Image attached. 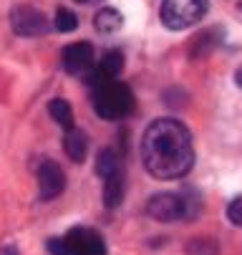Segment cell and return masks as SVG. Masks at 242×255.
<instances>
[{
    "label": "cell",
    "mask_w": 242,
    "mask_h": 255,
    "mask_svg": "<svg viewBox=\"0 0 242 255\" xmlns=\"http://www.w3.org/2000/svg\"><path fill=\"white\" fill-rule=\"evenodd\" d=\"M124 25V15L116 10V8H101L96 15H93V28L103 35H111L116 33L119 28Z\"/></svg>",
    "instance_id": "12"
},
{
    "label": "cell",
    "mask_w": 242,
    "mask_h": 255,
    "mask_svg": "<svg viewBox=\"0 0 242 255\" xmlns=\"http://www.w3.org/2000/svg\"><path fill=\"white\" fill-rule=\"evenodd\" d=\"M63 149H66L68 159L76 162V164H81V162L86 159V154H88V136L76 127L74 131H68V134L63 136Z\"/></svg>",
    "instance_id": "10"
},
{
    "label": "cell",
    "mask_w": 242,
    "mask_h": 255,
    "mask_svg": "<svg viewBox=\"0 0 242 255\" xmlns=\"http://www.w3.org/2000/svg\"><path fill=\"white\" fill-rule=\"evenodd\" d=\"M199 207H202V202L194 190L161 192L147 202V215L157 223H177V220H192V217H197Z\"/></svg>",
    "instance_id": "2"
},
{
    "label": "cell",
    "mask_w": 242,
    "mask_h": 255,
    "mask_svg": "<svg viewBox=\"0 0 242 255\" xmlns=\"http://www.w3.org/2000/svg\"><path fill=\"white\" fill-rule=\"evenodd\" d=\"M189 255H217V245L212 240H192Z\"/></svg>",
    "instance_id": "17"
},
{
    "label": "cell",
    "mask_w": 242,
    "mask_h": 255,
    "mask_svg": "<svg viewBox=\"0 0 242 255\" xmlns=\"http://www.w3.org/2000/svg\"><path fill=\"white\" fill-rule=\"evenodd\" d=\"M66 190V174L53 159H43L38 164V197L53 200Z\"/></svg>",
    "instance_id": "8"
},
{
    "label": "cell",
    "mask_w": 242,
    "mask_h": 255,
    "mask_svg": "<svg viewBox=\"0 0 242 255\" xmlns=\"http://www.w3.org/2000/svg\"><path fill=\"white\" fill-rule=\"evenodd\" d=\"M61 63H63V71L71 76H79V74H88L93 68V46L88 41H81V43H68L61 53Z\"/></svg>",
    "instance_id": "7"
},
{
    "label": "cell",
    "mask_w": 242,
    "mask_h": 255,
    "mask_svg": "<svg viewBox=\"0 0 242 255\" xmlns=\"http://www.w3.org/2000/svg\"><path fill=\"white\" fill-rule=\"evenodd\" d=\"M0 255H20L15 248H3V250H0Z\"/></svg>",
    "instance_id": "20"
},
{
    "label": "cell",
    "mask_w": 242,
    "mask_h": 255,
    "mask_svg": "<svg viewBox=\"0 0 242 255\" xmlns=\"http://www.w3.org/2000/svg\"><path fill=\"white\" fill-rule=\"evenodd\" d=\"M207 10L210 0H161V23L169 30H184L197 25Z\"/></svg>",
    "instance_id": "4"
},
{
    "label": "cell",
    "mask_w": 242,
    "mask_h": 255,
    "mask_svg": "<svg viewBox=\"0 0 242 255\" xmlns=\"http://www.w3.org/2000/svg\"><path fill=\"white\" fill-rule=\"evenodd\" d=\"M81 3H83V0H81Z\"/></svg>",
    "instance_id": "22"
},
{
    "label": "cell",
    "mask_w": 242,
    "mask_h": 255,
    "mask_svg": "<svg viewBox=\"0 0 242 255\" xmlns=\"http://www.w3.org/2000/svg\"><path fill=\"white\" fill-rule=\"evenodd\" d=\"M144 169L164 182L179 179L194 167V147L189 129L177 119H157L142 139Z\"/></svg>",
    "instance_id": "1"
},
{
    "label": "cell",
    "mask_w": 242,
    "mask_h": 255,
    "mask_svg": "<svg viewBox=\"0 0 242 255\" xmlns=\"http://www.w3.org/2000/svg\"><path fill=\"white\" fill-rule=\"evenodd\" d=\"M93 109L101 119L106 122H121L134 112V94L126 84L111 81L93 89Z\"/></svg>",
    "instance_id": "3"
},
{
    "label": "cell",
    "mask_w": 242,
    "mask_h": 255,
    "mask_svg": "<svg viewBox=\"0 0 242 255\" xmlns=\"http://www.w3.org/2000/svg\"><path fill=\"white\" fill-rule=\"evenodd\" d=\"M63 243L68 255H106V243L91 228H71Z\"/></svg>",
    "instance_id": "5"
},
{
    "label": "cell",
    "mask_w": 242,
    "mask_h": 255,
    "mask_svg": "<svg viewBox=\"0 0 242 255\" xmlns=\"http://www.w3.org/2000/svg\"><path fill=\"white\" fill-rule=\"evenodd\" d=\"M48 112H51L53 122H58V127H63L66 134L76 129V124H74V109H71V104H68L66 99H53L48 104Z\"/></svg>",
    "instance_id": "13"
},
{
    "label": "cell",
    "mask_w": 242,
    "mask_h": 255,
    "mask_svg": "<svg viewBox=\"0 0 242 255\" xmlns=\"http://www.w3.org/2000/svg\"><path fill=\"white\" fill-rule=\"evenodd\" d=\"M235 84H237V86L242 89V66L237 68V74H235Z\"/></svg>",
    "instance_id": "21"
},
{
    "label": "cell",
    "mask_w": 242,
    "mask_h": 255,
    "mask_svg": "<svg viewBox=\"0 0 242 255\" xmlns=\"http://www.w3.org/2000/svg\"><path fill=\"white\" fill-rule=\"evenodd\" d=\"M53 28L61 30V33H71L79 28V18L74 10H68V8H58L56 18H53Z\"/></svg>",
    "instance_id": "16"
},
{
    "label": "cell",
    "mask_w": 242,
    "mask_h": 255,
    "mask_svg": "<svg viewBox=\"0 0 242 255\" xmlns=\"http://www.w3.org/2000/svg\"><path fill=\"white\" fill-rule=\"evenodd\" d=\"M121 68H124V56H121L119 51H111V53H106V56H103V58L88 71L86 84H88L91 89H98V86H103V84H111V81L119 79Z\"/></svg>",
    "instance_id": "9"
},
{
    "label": "cell",
    "mask_w": 242,
    "mask_h": 255,
    "mask_svg": "<svg viewBox=\"0 0 242 255\" xmlns=\"http://www.w3.org/2000/svg\"><path fill=\"white\" fill-rule=\"evenodd\" d=\"M227 217H230V223H235V225L242 228V195H237V197L230 202V207H227Z\"/></svg>",
    "instance_id": "18"
},
{
    "label": "cell",
    "mask_w": 242,
    "mask_h": 255,
    "mask_svg": "<svg viewBox=\"0 0 242 255\" xmlns=\"http://www.w3.org/2000/svg\"><path fill=\"white\" fill-rule=\"evenodd\" d=\"M48 248H51V255H68V253H66V243H63V238H61V240H51Z\"/></svg>",
    "instance_id": "19"
},
{
    "label": "cell",
    "mask_w": 242,
    "mask_h": 255,
    "mask_svg": "<svg viewBox=\"0 0 242 255\" xmlns=\"http://www.w3.org/2000/svg\"><path fill=\"white\" fill-rule=\"evenodd\" d=\"M119 169H121V164H119V157L114 154V149H101L98 152V157H96V174L101 179H106L109 174H114Z\"/></svg>",
    "instance_id": "15"
},
{
    "label": "cell",
    "mask_w": 242,
    "mask_h": 255,
    "mask_svg": "<svg viewBox=\"0 0 242 255\" xmlns=\"http://www.w3.org/2000/svg\"><path fill=\"white\" fill-rule=\"evenodd\" d=\"M222 41V30H217V28H212V30H207V33H202L199 38L194 41V48H192V58H197V56H207L212 48H217V43Z\"/></svg>",
    "instance_id": "14"
},
{
    "label": "cell",
    "mask_w": 242,
    "mask_h": 255,
    "mask_svg": "<svg viewBox=\"0 0 242 255\" xmlns=\"http://www.w3.org/2000/svg\"><path fill=\"white\" fill-rule=\"evenodd\" d=\"M10 25H13V33L23 35V38H36V35H43L48 30L46 15L30 5H15L10 13Z\"/></svg>",
    "instance_id": "6"
},
{
    "label": "cell",
    "mask_w": 242,
    "mask_h": 255,
    "mask_svg": "<svg viewBox=\"0 0 242 255\" xmlns=\"http://www.w3.org/2000/svg\"><path fill=\"white\" fill-rule=\"evenodd\" d=\"M121 202H124V169H119L103 179V205L114 210Z\"/></svg>",
    "instance_id": "11"
}]
</instances>
